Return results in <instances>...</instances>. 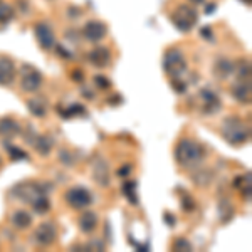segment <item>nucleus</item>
<instances>
[{"label":"nucleus","instance_id":"nucleus-15","mask_svg":"<svg viewBox=\"0 0 252 252\" xmlns=\"http://www.w3.org/2000/svg\"><path fill=\"white\" fill-rule=\"evenodd\" d=\"M15 64L9 58H0V86H10L15 81Z\"/></svg>","mask_w":252,"mask_h":252},{"label":"nucleus","instance_id":"nucleus-16","mask_svg":"<svg viewBox=\"0 0 252 252\" xmlns=\"http://www.w3.org/2000/svg\"><path fill=\"white\" fill-rule=\"evenodd\" d=\"M214 76L220 81H225V79H229L230 76H234V61H230L227 58H220L215 61Z\"/></svg>","mask_w":252,"mask_h":252},{"label":"nucleus","instance_id":"nucleus-29","mask_svg":"<svg viewBox=\"0 0 252 252\" xmlns=\"http://www.w3.org/2000/svg\"><path fill=\"white\" fill-rule=\"evenodd\" d=\"M172 249L173 251H180V252H192L193 246H192V242H189L185 237H178L177 241L173 242Z\"/></svg>","mask_w":252,"mask_h":252},{"label":"nucleus","instance_id":"nucleus-7","mask_svg":"<svg viewBox=\"0 0 252 252\" xmlns=\"http://www.w3.org/2000/svg\"><path fill=\"white\" fill-rule=\"evenodd\" d=\"M58 239V229L54 222H42L32 234V242L37 247H49Z\"/></svg>","mask_w":252,"mask_h":252},{"label":"nucleus","instance_id":"nucleus-6","mask_svg":"<svg viewBox=\"0 0 252 252\" xmlns=\"http://www.w3.org/2000/svg\"><path fill=\"white\" fill-rule=\"evenodd\" d=\"M20 76V88L26 93H35L42 86V72L31 64H22L19 71Z\"/></svg>","mask_w":252,"mask_h":252},{"label":"nucleus","instance_id":"nucleus-28","mask_svg":"<svg viewBox=\"0 0 252 252\" xmlns=\"http://www.w3.org/2000/svg\"><path fill=\"white\" fill-rule=\"evenodd\" d=\"M15 17V9L10 3H5L0 0V24H9Z\"/></svg>","mask_w":252,"mask_h":252},{"label":"nucleus","instance_id":"nucleus-39","mask_svg":"<svg viewBox=\"0 0 252 252\" xmlns=\"http://www.w3.org/2000/svg\"><path fill=\"white\" fill-rule=\"evenodd\" d=\"M163 220L166 222V225H168V227H175V222H177V220H175L173 215H172V214H168V212L163 214Z\"/></svg>","mask_w":252,"mask_h":252},{"label":"nucleus","instance_id":"nucleus-10","mask_svg":"<svg viewBox=\"0 0 252 252\" xmlns=\"http://www.w3.org/2000/svg\"><path fill=\"white\" fill-rule=\"evenodd\" d=\"M198 96H200V101H202V113H204V115L212 116L222 109V101L214 89H210V88L200 89V94Z\"/></svg>","mask_w":252,"mask_h":252},{"label":"nucleus","instance_id":"nucleus-2","mask_svg":"<svg viewBox=\"0 0 252 252\" xmlns=\"http://www.w3.org/2000/svg\"><path fill=\"white\" fill-rule=\"evenodd\" d=\"M205 148L192 138H184L175 146V160L185 168H195L204 161Z\"/></svg>","mask_w":252,"mask_h":252},{"label":"nucleus","instance_id":"nucleus-26","mask_svg":"<svg viewBox=\"0 0 252 252\" xmlns=\"http://www.w3.org/2000/svg\"><path fill=\"white\" fill-rule=\"evenodd\" d=\"M3 146H5L7 155L10 157L12 161H27V160H29V155H27L22 148H19V146L10 145L9 140H3Z\"/></svg>","mask_w":252,"mask_h":252},{"label":"nucleus","instance_id":"nucleus-18","mask_svg":"<svg viewBox=\"0 0 252 252\" xmlns=\"http://www.w3.org/2000/svg\"><path fill=\"white\" fill-rule=\"evenodd\" d=\"M234 189H237L239 192L242 193V197L246 200H251L252 195V173L247 172L244 175H239V177L234 178Z\"/></svg>","mask_w":252,"mask_h":252},{"label":"nucleus","instance_id":"nucleus-32","mask_svg":"<svg viewBox=\"0 0 252 252\" xmlns=\"http://www.w3.org/2000/svg\"><path fill=\"white\" fill-rule=\"evenodd\" d=\"M94 84L97 86V89H101V91H106V89L111 88V81H109L106 76H103V74L94 76Z\"/></svg>","mask_w":252,"mask_h":252},{"label":"nucleus","instance_id":"nucleus-40","mask_svg":"<svg viewBox=\"0 0 252 252\" xmlns=\"http://www.w3.org/2000/svg\"><path fill=\"white\" fill-rule=\"evenodd\" d=\"M129 172H131V166L126 165V166H121V168L118 170V175H120V177H128Z\"/></svg>","mask_w":252,"mask_h":252},{"label":"nucleus","instance_id":"nucleus-38","mask_svg":"<svg viewBox=\"0 0 252 252\" xmlns=\"http://www.w3.org/2000/svg\"><path fill=\"white\" fill-rule=\"evenodd\" d=\"M71 76H72V81H76V83H83L84 81V74L81 69H74V71L71 72Z\"/></svg>","mask_w":252,"mask_h":252},{"label":"nucleus","instance_id":"nucleus-44","mask_svg":"<svg viewBox=\"0 0 252 252\" xmlns=\"http://www.w3.org/2000/svg\"><path fill=\"white\" fill-rule=\"evenodd\" d=\"M0 168H2V157H0Z\"/></svg>","mask_w":252,"mask_h":252},{"label":"nucleus","instance_id":"nucleus-19","mask_svg":"<svg viewBox=\"0 0 252 252\" xmlns=\"http://www.w3.org/2000/svg\"><path fill=\"white\" fill-rule=\"evenodd\" d=\"M27 109L31 111V115H32V116H35V118H44V116L47 115V111H49V106H47L46 97L35 96V97H31V99H27Z\"/></svg>","mask_w":252,"mask_h":252},{"label":"nucleus","instance_id":"nucleus-9","mask_svg":"<svg viewBox=\"0 0 252 252\" xmlns=\"http://www.w3.org/2000/svg\"><path fill=\"white\" fill-rule=\"evenodd\" d=\"M108 34V26L103 22V20H88L83 27V37L88 40V42L97 44L101 42Z\"/></svg>","mask_w":252,"mask_h":252},{"label":"nucleus","instance_id":"nucleus-30","mask_svg":"<svg viewBox=\"0 0 252 252\" xmlns=\"http://www.w3.org/2000/svg\"><path fill=\"white\" fill-rule=\"evenodd\" d=\"M84 249L86 251H101L103 252L106 249V244H104L101 239H93V241H89L88 244H84Z\"/></svg>","mask_w":252,"mask_h":252},{"label":"nucleus","instance_id":"nucleus-5","mask_svg":"<svg viewBox=\"0 0 252 252\" xmlns=\"http://www.w3.org/2000/svg\"><path fill=\"white\" fill-rule=\"evenodd\" d=\"M163 71L170 76V79H180L187 72V59L184 52L178 47H172L165 52Z\"/></svg>","mask_w":252,"mask_h":252},{"label":"nucleus","instance_id":"nucleus-37","mask_svg":"<svg viewBox=\"0 0 252 252\" xmlns=\"http://www.w3.org/2000/svg\"><path fill=\"white\" fill-rule=\"evenodd\" d=\"M200 35L204 39H207V40H214V32H212V29H210L209 26L202 27V29H200Z\"/></svg>","mask_w":252,"mask_h":252},{"label":"nucleus","instance_id":"nucleus-31","mask_svg":"<svg viewBox=\"0 0 252 252\" xmlns=\"http://www.w3.org/2000/svg\"><path fill=\"white\" fill-rule=\"evenodd\" d=\"M20 135L24 136V140L27 141L29 145H34V141H35V138H37L39 135L35 133V129H34V126H27V129H24V131H20Z\"/></svg>","mask_w":252,"mask_h":252},{"label":"nucleus","instance_id":"nucleus-1","mask_svg":"<svg viewBox=\"0 0 252 252\" xmlns=\"http://www.w3.org/2000/svg\"><path fill=\"white\" fill-rule=\"evenodd\" d=\"M12 193L17 200L31 205L35 214L42 215L51 210V200L47 197V192L37 182H20L12 189Z\"/></svg>","mask_w":252,"mask_h":252},{"label":"nucleus","instance_id":"nucleus-13","mask_svg":"<svg viewBox=\"0 0 252 252\" xmlns=\"http://www.w3.org/2000/svg\"><path fill=\"white\" fill-rule=\"evenodd\" d=\"M88 61L94 67L104 69L111 64V51L106 46H96L88 52Z\"/></svg>","mask_w":252,"mask_h":252},{"label":"nucleus","instance_id":"nucleus-41","mask_svg":"<svg viewBox=\"0 0 252 252\" xmlns=\"http://www.w3.org/2000/svg\"><path fill=\"white\" fill-rule=\"evenodd\" d=\"M215 9H217V3H207V5H205V14H212Z\"/></svg>","mask_w":252,"mask_h":252},{"label":"nucleus","instance_id":"nucleus-25","mask_svg":"<svg viewBox=\"0 0 252 252\" xmlns=\"http://www.w3.org/2000/svg\"><path fill=\"white\" fill-rule=\"evenodd\" d=\"M59 113H61V116H63L64 120H69V118H76V116H86L88 115L86 108H84L83 104H79V103H72V104H69V106H66V108L61 106Z\"/></svg>","mask_w":252,"mask_h":252},{"label":"nucleus","instance_id":"nucleus-4","mask_svg":"<svg viewBox=\"0 0 252 252\" xmlns=\"http://www.w3.org/2000/svg\"><path fill=\"white\" fill-rule=\"evenodd\" d=\"M170 20H172L175 29H178L180 32H190L198 22V12L193 5L182 3L172 12Z\"/></svg>","mask_w":252,"mask_h":252},{"label":"nucleus","instance_id":"nucleus-11","mask_svg":"<svg viewBox=\"0 0 252 252\" xmlns=\"http://www.w3.org/2000/svg\"><path fill=\"white\" fill-rule=\"evenodd\" d=\"M34 34H35V39H37L39 46L44 49V51H51L54 49L56 46V35H54V31L52 27L49 26L47 22L40 20L34 26Z\"/></svg>","mask_w":252,"mask_h":252},{"label":"nucleus","instance_id":"nucleus-3","mask_svg":"<svg viewBox=\"0 0 252 252\" xmlns=\"http://www.w3.org/2000/svg\"><path fill=\"white\" fill-rule=\"evenodd\" d=\"M220 133L229 145L241 146L251 140V129L239 116H227L222 121Z\"/></svg>","mask_w":252,"mask_h":252},{"label":"nucleus","instance_id":"nucleus-20","mask_svg":"<svg viewBox=\"0 0 252 252\" xmlns=\"http://www.w3.org/2000/svg\"><path fill=\"white\" fill-rule=\"evenodd\" d=\"M78 223H79L81 232L91 234V232H94L97 227V215L93 212V210H84V212L81 214Z\"/></svg>","mask_w":252,"mask_h":252},{"label":"nucleus","instance_id":"nucleus-43","mask_svg":"<svg viewBox=\"0 0 252 252\" xmlns=\"http://www.w3.org/2000/svg\"><path fill=\"white\" fill-rule=\"evenodd\" d=\"M242 3H246V5H251V0H241Z\"/></svg>","mask_w":252,"mask_h":252},{"label":"nucleus","instance_id":"nucleus-14","mask_svg":"<svg viewBox=\"0 0 252 252\" xmlns=\"http://www.w3.org/2000/svg\"><path fill=\"white\" fill-rule=\"evenodd\" d=\"M232 96L235 101H239L241 104H251L252 101V86L251 81H241L235 79L232 86Z\"/></svg>","mask_w":252,"mask_h":252},{"label":"nucleus","instance_id":"nucleus-8","mask_svg":"<svg viewBox=\"0 0 252 252\" xmlns=\"http://www.w3.org/2000/svg\"><path fill=\"white\" fill-rule=\"evenodd\" d=\"M66 202L72 209L83 210V209H88V207L93 204V195L88 189H84V187H74V189L66 192Z\"/></svg>","mask_w":252,"mask_h":252},{"label":"nucleus","instance_id":"nucleus-27","mask_svg":"<svg viewBox=\"0 0 252 252\" xmlns=\"http://www.w3.org/2000/svg\"><path fill=\"white\" fill-rule=\"evenodd\" d=\"M136 182H125L123 187H121V192L126 197V200L131 205H138L140 198H138V192H136Z\"/></svg>","mask_w":252,"mask_h":252},{"label":"nucleus","instance_id":"nucleus-12","mask_svg":"<svg viewBox=\"0 0 252 252\" xmlns=\"http://www.w3.org/2000/svg\"><path fill=\"white\" fill-rule=\"evenodd\" d=\"M91 170H93V178H94L96 184L103 187V189H106L109 185V178H111L108 161L103 157H94L91 160Z\"/></svg>","mask_w":252,"mask_h":252},{"label":"nucleus","instance_id":"nucleus-36","mask_svg":"<svg viewBox=\"0 0 252 252\" xmlns=\"http://www.w3.org/2000/svg\"><path fill=\"white\" fill-rule=\"evenodd\" d=\"M56 49V54H59V56H63V58H67V59H71L72 58V52L71 51H66V47H63V46H54Z\"/></svg>","mask_w":252,"mask_h":252},{"label":"nucleus","instance_id":"nucleus-24","mask_svg":"<svg viewBox=\"0 0 252 252\" xmlns=\"http://www.w3.org/2000/svg\"><path fill=\"white\" fill-rule=\"evenodd\" d=\"M217 210H219V219H220V222L223 223H229L230 220L234 219V215H235V209H234V205L230 204L227 198H223V200L219 202V205H217Z\"/></svg>","mask_w":252,"mask_h":252},{"label":"nucleus","instance_id":"nucleus-42","mask_svg":"<svg viewBox=\"0 0 252 252\" xmlns=\"http://www.w3.org/2000/svg\"><path fill=\"white\" fill-rule=\"evenodd\" d=\"M190 3H193V5H198V3H204L205 0H189Z\"/></svg>","mask_w":252,"mask_h":252},{"label":"nucleus","instance_id":"nucleus-34","mask_svg":"<svg viewBox=\"0 0 252 252\" xmlns=\"http://www.w3.org/2000/svg\"><path fill=\"white\" fill-rule=\"evenodd\" d=\"M195 209V202H193V198L190 197V195H184V197H182V210H184V212H192V210Z\"/></svg>","mask_w":252,"mask_h":252},{"label":"nucleus","instance_id":"nucleus-35","mask_svg":"<svg viewBox=\"0 0 252 252\" xmlns=\"http://www.w3.org/2000/svg\"><path fill=\"white\" fill-rule=\"evenodd\" d=\"M59 160L63 161L64 165H67V166L74 165V158H72V153L67 152V150H61V152H59Z\"/></svg>","mask_w":252,"mask_h":252},{"label":"nucleus","instance_id":"nucleus-23","mask_svg":"<svg viewBox=\"0 0 252 252\" xmlns=\"http://www.w3.org/2000/svg\"><path fill=\"white\" fill-rule=\"evenodd\" d=\"M251 74H252V67H251V61L249 59H241V61H237V63H234L235 79L251 81Z\"/></svg>","mask_w":252,"mask_h":252},{"label":"nucleus","instance_id":"nucleus-33","mask_svg":"<svg viewBox=\"0 0 252 252\" xmlns=\"http://www.w3.org/2000/svg\"><path fill=\"white\" fill-rule=\"evenodd\" d=\"M170 83H172V88L175 93H178V94H184L187 91V83L184 81V78L180 79H170Z\"/></svg>","mask_w":252,"mask_h":252},{"label":"nucleus","instance_id":"nucleus-21","mask_svg":"<svg viewBox=\"0 0 252 252\" xmlns=\"http://www.w3.org/2000/svg\"><path fill=\"white\" fill-rule=\"evenodd\" d=\"M10 223L17 230H26L32 225V215L27 210H15L10 215Z\"/></svg>","mask_w":252,"mask_h":252},{"label":"nucleus","instance_id":"nucleus-17","mask_svg":"<svg viewBox=\"0 0 252 252\" xmlns=\"http://www.w3.org/2000/svg\"><path fill=\"white\" fill-rule=\"evenodd\" d=\"M20 125L14 118H2L0 120V136L3 140H12V138L19 136L20 135Z\"/></svg>","mask_w":252,"mask_h":252},{"label":"nucleus","instance_id":"nucleus-22","mask_svg":"<svg viewBox=\"0 0 252 252\" xmlns=\"http://www.w3.org/2000/svg\"><path fill=\"white\" fill-rule=\"evenodd\" d=\"M32 146H34L35 152H37L40 157H49L52 152V148H54V140H52L49 135H39L35 138V141Z\"/></svg>","mask_w":252,"mask_h":252}]
</instances>
